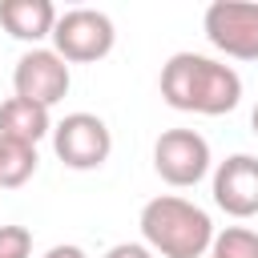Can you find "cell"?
Masks as SVG:
<instances>
[{"instance_id": "8992f818", "label": "cell", "mask_w": 258, "mask_h": 258, "mask_svg": "<svg viewBox=\"0 0 258 258\" xmlns=\"http://www.w3.org/2000/svg\"><path fill=\"white\" fill-rule=\"evenodd\" d=\"M210 141L198 133V129H165L157 141H153V169L161 181L185 189V185H198L206 173H210Z\"/></svg>"}, {"instance_id": "9c48e42d", "label": "cell", "mask_w": 258, "mask_h": 258, "mask_svg": "<svg viewBox=\"0 0 258 258\" xmlns=\"http://www.w3.org/2000/svg\"><path fill=\"white\" fill-rule=\"evenodd\" d=\"M56 16L60 12L52 8V0H0V24H4V32L16 36V40H28L32 48L44 36H52Z\"/></svg>"}, {"instance_id": "52a82bcc", "label": "cell", "mask_w": 258, "mask_h": 258, "mask_svg": "<svg viewBox=\"0 0 258 258\" xmlns=\"http://www.w3.org/2000/svg\"><path fill=\"white\" fill-rule=\"evenodd\" d=\"M69 85H73L69 64L52 48H28L12 69V97H24V101L44 105V109H52L69 93Z\"/></svg>"}, {"instance_id": "7a4b0ae2", "label": "cell", "mask_w": 258, "mask_h": 258, "mask_svg": "<svg viewBox=\"0 0 258 258\" xmlns=\"http://www.w3.org/2000/svg\"><path fill=\"white\" fill-rule=\"evenodd\" d=\"M141 238L161 258H206L214 242V222L189 198L161 194L141 206Z\"/></svg>"}, {"instance_id": "4fadbf2b", "label": "cell", "mask_w": 258, "mask_h": 258, "mask_svg": "<svg viewBox=\"0 0 258 258\" xmlns=\"http://www.w3.org/2000/svg\"><path fill=\"white\" fill-rule=\"evenodd\" d=\"M0 258H32L28 226H0Z\"/></svg>"}, {"instance_id": "9a60e30c", "label": "cell", "mask_w": 258, "mask_h": 258, "mask_svg": "<svg viewBox=\"0 0 258 258\" xmlns=\"http://www.w3.org/2000/svg\"><path fill=\"white\" fill-rule=\"evenodd\" d=\"M40 258H89L81 246H73V242H60V246H52L48 254H40Z\"/></svg>"}, {"instance_id": "277c9868", "label": "cell", "mask_w": 258, "mask_h": 258, "mask_svg": "<svg viewBox=\"0 0 258 258\" xmlns=\"http://www.w3.org/2000/svg\"><path fill=\"white\" fill-rule=\"evenodd\" d=\"M206 40L234 56V60H258V4L254 0H214L202 16Z\"/></svg>"}, {"instance_id": "3957f363", "label": "cell", "mask_w": 258, "mask_h": 258, "mask_svg": "<svg viewBox=\"0 0 258 258\" xmlns=\"http://www.w3.org/2000/svg\"><path fill=\"white\" fill-rule=\"evenodd\" d=\"M117 44V28L101 8H69L52 24V52L64 64H93L109 56Z\"/></svg>"}, {"instance_id": "5b68a950", "label": "cell", "mask_w": 258, "mask_h": 258, "mask_svg": "<svg viewBox=\"0 0 258 258\" xmlns=\"http://www.w3.org/2000/svg\"><path fill=\"white\" fill-rule=\"evenodd\" d=\"M52 149L69 169H101L113 153V133L97 113H69L52 125Z\"/></svg>"}, {"instance_id": "5bb4252c", "label": "cell", "mask_w": 258, "mask_h": 258, "mask_svg": "<svg viewBox=\"0 0 258 258\" xmlns=\"http://www.w3.org/2000/svg\"><path fill=\"white\" fill-rule=\"evenodd\" d=\"M105 258H153V250L145 242H117V246H109Z\"/></svg>"}, {"instance_id": "2e32d148", "label": "cell", "mask_w": 258, "mask_h": 258, "mask_svg": "<svg viewBox=\"0 0 258 258\" xmlns=\"http://www.w3.org/2000/svg\"><path fill=\"white\" fill-rule=\"evenodd\" d=\"M250 129L258 133V105H254V113H250Z\"/></svg>"}, {"instance_id": "ba28073f", "label": "cell", "mask_w": 258, "mask_h": 258, "mask_svg": "<svg viewBox=\"0 0 258 258\" xmlns=\"http://www.w3.org/2000/svg\"><path fill=\"white\" fill-rule=\"evenodd\" d=\"M214 202L230 218H254L258 214V157L254 153H230L214 169Z\"/></svg>"}, {"instance_id": "8fae6325", "label": "cell", "mask_w": 258, "mask_h": 258, "mask_svg": "<svg viewBox=\"0 0 258 258\" xmlns=\"http://www.w3.org/2000/svg\"><path fill=\"white\" fill-rule=\"evenodd\" d=\"M32 173H36V145L0 137V185H4V189H16V185H24Z\"/></svg>"}, {"instance_id": "30bf717a", "label": "cell", "mask_w": 258, "mask_h": 258, "mask_svg": "<svg viewBox=\"0 0 258 258\" xmlns=\"http://www.w3.org/2000/svg\"><path fill=\"white\" fill-rule=\"evenodd\" d=\"M52 133V117L44 105H32L24 97H8L0 105V137H12V141H24V145H36L40 137Z\"/></svg>"}, {"instance_id": "7c38bea8", "label": "cell", "mask_w": 258, "mask_h": 258, "mask_svg": "<svg viewBox=\"0 0 258 258\" xmlns=\"http://www.w3.org/2000/svg\"><path fill=\"white\" fill-rule=\"evenodd\" d=\"M210 258H258V234L246 226H226L210 242Z\"/></svg>"}, {"instance_id": "6da1fadb", "label": "cell", "mask_w": 258, "mask_h": 258, "mask_svg": "<svg viewBox=\"0 0 258 258\" xmlns=\"http://www.w3.org/2000/svg\"><path fill=\"white\" fill-rule=\"evenodd\" d=\"M161 97L169 109L181 113H202V117H222L238 109L242 101V77L202 52H173L161 64Z\"/></svg>"}]
</instances>
